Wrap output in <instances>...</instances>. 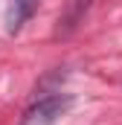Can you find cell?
<instances>
[{
	"instance_id": "cell-2",
	"label": "cell",
	"mask_w": 122,
	"mask_h": 125,
	"mask_svg": "<svg viewBox=\"0 0 122 125\" xmlns=\"http://www.w3.org/2000/svg\"><path fill=\"white\" fill-rule=\"evenodd\" d=\"M87 9H90V0H67L64 9H61V15H58V29H55V35L67 38L70 32L84 21V12Z\"/></svg>"
},
{
	"instance_id": "cell-3",
	"label": "cell",
	"mask_w": 122,
	"mask_h": 125,
	"mask_svg": "<svg viewBox=\"0 0 122 125\" xmlns=\"http://www.w3.org/2000/svg\"><path fill=\"white\" fill-rule=\"evenodd\" d=\"M38 3H41V0H9V6H6V29L18 32L32 15H35Z\"/></svg>"
},
{
	"instance_id": "cell-1",
	"label": "cell",
	"mask_w": 122,
	"mask_h": 125,
	"mask_svg": "<svg viewBox=\"0 0 122 125\" xmlns=\"http://www.w3.org/2000/svg\"><path fill=\"white\" fill-rule=\"evenodd\" d=\"M70 108H73V96L70 93H50L44 99H38L23 114L20 125H55Z\"/></svg>"
}]
</instances>
